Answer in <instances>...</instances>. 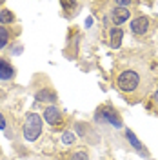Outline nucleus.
<instances>
[{"label": "nucleus", "instance_id": "nucleus-1", "mask_svg": "<svg viewBox=\"0 0 158 160\" xmlns=\"http://www.w3.org/2000/svg\"><path fill=\"white\" fill-rule=\"evenodd\" d=\"M115 88L131 104L144 100L153 88V75L147 62L136 57H127L122 60L116 68Z\"/></svg>", "mask_w": 158, "mask_h": 160}, {"label": "nucleus", "instance_id": "nucleus-14", "mask_svg": "<svg viewBox=\"0 0 158 160\" xmlns=\"http://www.w3.org/2000/svg\"><path fill=\"white\" fill-rule=\"evenodd\" d=\"M62 142H64V144H73V142H75V135L69 133V131H66L64 137H62Z\"/></svg>", "mask_w": 158, "mask_h": 160}, {"label": "nucleus", "instance_id": "nucleus-8", "mask_svg": "<svg viewBox=\"0 0 158 160\" xmlns=\"http://www.w3.org/2000/svg\"><path fill=\"white\" fill-rule=\"evenodd\" d=\"M126 138L129 140V144H131V148H133V149H136V151L140 153V155H146V157L149 158L147 149H146V148L142 146V142H140V140L136 138V137H135V133H133L131 129H126Z\"/></svg>", "mask_w": 158, "mask_h": 160}, {"label": "nucleus", "instance_id": "nucleus-11", "mask_svg": "<svg viewBox=\"0 0 158 160\" xmlns=\"http://www.w3.org/2000/svg\"><path fill=\"white\" fill-rule=\"evenodd\" d=\"M9 40H11V35H9V31H7V28H4L0 24V49H4L9 44Z\"/></svg>", "mask_w": 158, "mask_h": 160}, {"label": "nucleus", "instance_id": "nucleus-4", "mask_svg": "<svg viewBox=\"0 0 158 160\" xmlns=\"http://www.w3.org/2000/svg\"><path fill=\"white\" fill-rule=\"evenodd\" d=\"M149 26H151V22H149L147 17H144V15H140L136 18L131 20V33L133 35H136V37H144V35H147L149 31Z\"/></svg>", "mask_w": 158, "mask_h": 160}, {"label": "nucleus", "instance_id": "nucleus-6", "mask_svg": "<svg viewBox=\"0 0 158 160\" xmlns=\"http://www.w3.org/2000/svg\"><path fill=\"white\" fill-rule=\"evenodd\" d=\"M129 9H124V8H118V6H115L113 9L109 11V22L113 24V28H118L120 24H124L126 20L129 18Z\"/></svg>", "mask_w": 158, "mask_h": 160}, {"label": "nucleus", "instance_id": "nucleus-12", "mask_svg": "<svg viewBox=\"0 0 158 160\" xmlns=\"http://www.w3.org/2000/svg\"><path fill=\"white\" fill-rule=\"evenodd\" d=\"M13 20H15V15H13L9 9H4L0 13V22H2V26H4V24H13Z\"/></svg>", "mask_w": 158, "mask_h": 160}, {"label": "nucleus", "instance_id": "nucleus-15", "mask_svg": "<svg viewBox=\"0 0 158 160\" xmlns=\"http://www.w3.org/2000/svg\"><path fill=\"white\" fill-rule=\"evenodd\" d=\"M7 128V124H6V120H4V117L0 115V129H6Z\"/></svg>", "mask_w": 158, "mask_h": 160}, {"label": "nucleus", "instance_id": "nucleus-7", "mask_svg": "<svg viewBox=\"0 0 158 160\" xmlns=\"http://www.w3.org/2000/svg\"><path fill=\"white\" fill-rule=\"evenodd\" d=\"M15 75H17L15 68L11 66L7 60L0 58V82H11L15 78Z\"/></svg>", "mask_w": 158, "mask_h": 160}, {"label": "nucleus", "instance_id": "nucleus-5", "mask_svg": "<svg viewBox=\"0 0 158 160\" xmlns=\"http://www.w3.org/2000/svg\"><path fill=\"white\" fill-rule=\"evenodd\" d=\"M42 115H44V120H46L49 126H60L62 120H64V115H62V111H60L57 106H47Z\"/></svg>", "mask_w": 158, "mask_h": 160}, {"label": "nucleus", "instance_id": "nucleus-2", "mask_svg": "<svg viewBox=\"0 0 158 160\" xmlns=\"http://www.w3.org/2000/svg\"><path fill=\"white\" fill-rule=\"evenodd\" d=\"M42 133V118L37 113H27L24 122V138L27 142H35Z\"/></svg>", "mask_w": 158, "mask_h": 160}, {"label": "nucleus", "instance_id": "nucleus-16", "mask_svg": "<svg viewBox=\"0 0 158 160\" xmlns=\"http://www.w3.org/2000/svg\"><path fill=\"white\" fill-rule=\"evenodd\" d=\"M153 104H155V108H156V111H158V91L155 93V97H153Z\"/></svg>", "mask_w": 158, "mask_h": 160}, {"label": "nucleus", "instance_id": "nucleus-3", "mask_svg": "<svg viewBox=\"0 0 158 160\" xmlns=\"http://www.w3.org/2000/svg\"><path fill=\"white\" fill-rule=\"evenodd\" d=\"M96 118L102 120V122H107L109 126L113 128H122V118H120L118 111L111 106H104L96 111Z\"/></svg>", "mask_w": 158, "mask_h": 160}, {"label": "nucleus", "instance_id": "nucleus-13", "mask_svg": "<svg viewBox=\"0 0 158 160\" xmlns=\"http://www.w3.org/2000/svg\"><path fill=\"white\" fill-rule=\"evenodd\" d=\"M69 160H89V153L87 151H75V153H71Z\"/></svg>", "mask_w": 158, "mask_h": 160}, {"label": "nucleus", "instance_id": "nucleus-9", "mask_svg": "<svg viewBox=\"0 0 158 160\" xmlns=\"http://www.w3.org/2000/svg\"><path fill=\"white\" fill-rule=\"evenodd\" d=\"M122 37H124V31L120 29V28H111V33H109V44H111V48H120V44H122Z\"/></svg>", "mask_w": 158, "mask_h": 160}, {"label": "nucleus", "instance_id": "nucleus-10", "mask_svg": "<svg viewBox=\"0 0 158 160\" xmlns=\"http://www.w3.org/2000/svg\"><path fill=\"white\" fill-rule=\"evenodd\" d=\"M37 100H42V102H53V100H57V95H55V91L51 89H42L37 93Z\"/></svg>", "mask_w": 158, "mask_h": 160}]
</instances>
